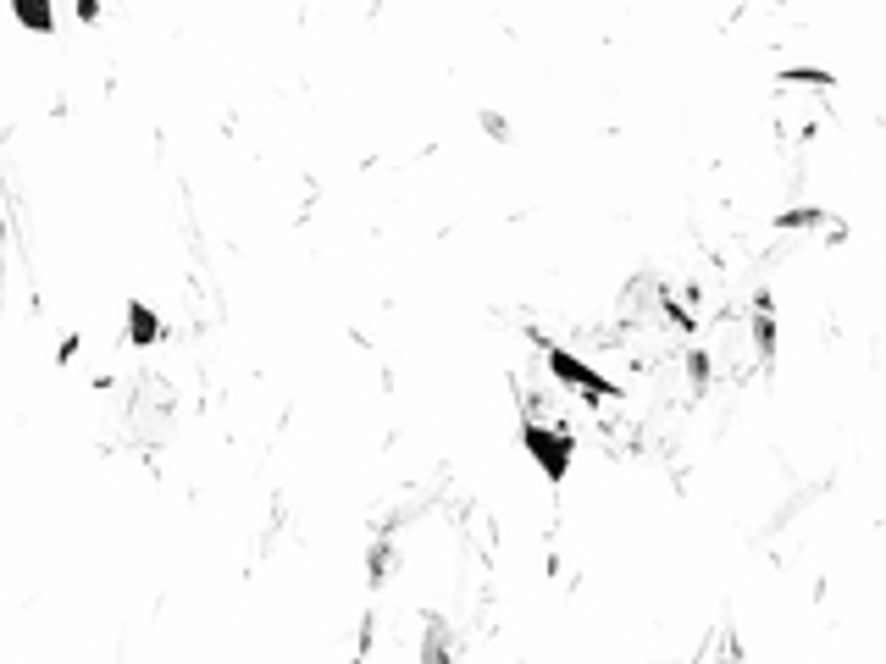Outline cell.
I'll use <instances>...</instances> for the list:
<instances>
[{"label":"cell","mask_w":886,"mask_h":664,"mask_svg":"<svg viewBox=\"0 0 886 664\" xmlns=\"http://www.w3.org/2000/svg\"><path fill=\"white\" fill-rule=\"evenodd\" d=\"M17 6V17H23L28 28H45L50 23V0H12Z\"/></svg>","instance_id":"cell-1"}]
</instances>
